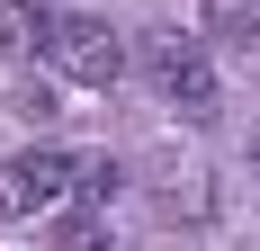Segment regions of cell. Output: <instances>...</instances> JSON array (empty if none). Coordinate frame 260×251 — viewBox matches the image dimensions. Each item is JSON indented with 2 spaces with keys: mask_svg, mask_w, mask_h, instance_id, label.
Instances as JSON below:
<instances>
[{
  "mask_svg": "<svg viewBox=\"0 0 260 251\" xmlns=\"http://www.w3.org/2000/svg\"><path fill=\"white\" fill-rule=\"evenodd\" d=\"M54 72L63 81H81V90H117V81H126V45H117V27L108 18H54V54H45Z\"/></svg>",
  "mask_w": 260,
  "mask_h": 251,
  "instance_id": "obj_3",
  "label": "cell"
},
{
  "mask_svg": "<svg viewBox=\"0 0 260 251\" xmlns=\"http://www.w3.org/2000/svg\"><path fill=\"white\" fill-rule=\"evenodd\" d=\"M63 198H81V162L63 144H27L0 162V215H45Z\"/></svg>",
  "mask_w": 260,
  "mask_h": 251,
  "instance_id": "obj_2",
  "label": "cell"
},
{
  "mask_svg": "<svg viewBox=\"0 0 260 251\" xmlns=\"http://www.w3.org/2000/svg\"><path fill=\"white\" fill-rule=\"evenodd\" d=\"M207 36L224 54H260V0H207Z\"/></svg>",
  "mask_w": 260,
  "mask_h": 251,
  "instance_id": "obj_5",
  "label": "cell"
},
{
  "mask_svg": "<svg viewBox=\"0 0 260 251\" xmlns=\"http://www.w3.org/2000/svg\"><path fill=\"white\" fill-rule=\"evenodd\" d=\"M251 162H260V135H251Z\"/></svg>",
  "mask_w": 260,
  "mask_h": 251,
  "instance_id": "obj_6",
  "label": "cell"
},
{
  "mask_svg": "<svg viewBox=\"0 0 260 251\" xmlns=\"http://www.w3.org/2000/svg\"><path fill=\"white\" fill-rule=\"evenodd\" d=\"M0 54H9V63L54 54V9L45 0H0Z\"/></svg>",
  "mask_w": 260,
  "mask_h": 251,
  "instance_id": "obj_4",
  "label": "cell"
},
{
  "mask_svg": "<svg viewBox=\"0 0 260 251\" xmlns=\"http://www.w3.org/2000/svg\"><path fill=\"white\" fill-rule=\"evenodd\" d=\"M144 81H153L188 125L215 117V54H207L198 27H153V36H144Z\"/></svg>",
  "mask_w": 260,
  "mask_h": 251,
  "instance_id": "obj_1",
  "label": "cell"
}]
</instances>
